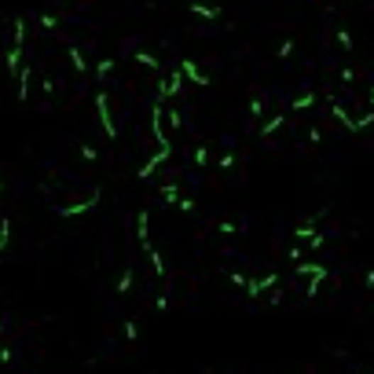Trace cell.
I'll use <instances>...</instances> for the list:
<instances>
[{"mask_svg":"<svg viewBox=\"0 0 374 374\" xmlns=\"http://www.w3.org/2000/svg\"><path fill=\"white\" fill-rule=\"evenodd\" d=\"M66 55H70V62H74V70H77L81 77H88V62H84V55H81L77 48H70V52H66Z\"/></svg>","mask_w":374,"mask_h":374,"instance_id":"13","label":"cell"},{"mask_svg":"<svg viewBox=\"0 0 374 374\" xmlns=\"http://www.w3.org/2000/svg\"><path fill=\"white\" fill-rule=\"evenodd\" d=\"M363 286H367V290H374V272H367V275H363Z\"/></svg>","mask_w":374,"mask_h":374,"instance_id":"32","label":"cell"},{"mask_svg":"<svg viewBox=\"0 0 374 374\" xmlns=\"http://www.w3.org/2000/svg\"><path fill=\"white\" fill-rule=\"evenodd\" d=\"M132 59H136V62L143 66V70H162V66H158V59H154L150 52H136V55H132Z\"/></svg>","mask_w":374,"mask_h":374,"instance_id":"14","label":"cell"},{"mask_svg":"<svg viewBox=\"0 0 374 374\" xmlns=\"http://www.w3.org/2000/svg\"><path fill=\"white\" fill-rule=\"evenodd\" d=\"M176 206H180L184 213H194V202H191V198H180V202H176Z\"/></svg>","mask_w":374,"mask_h":374,"instance_id":"30","label":"cell"},{"mask_svg":"<svg viewBox=\"0 0 374 374\" xmlns=\"http://www.w3.org/2000/svg\"><path fill=\"white\" fill-rule=\"evenodd\" d=\"M308 106H316V92H304L290 103V110H308Z\"/></svg>","mask_w":374,"mask_h":374,"instance_id":"16","label":"cell"},{"mask_svg":"<svg viewBox=\"0 0 374 374\" xmlns=\"http://www.w3.org/2000/svg\"><path fill=\"white\" fill-rule=\"evenodd\" d=\"M367 103H370V106H374V88H370V99H367Z\"/></svg>","mask_w":374,"mask_h":374,"instance_id":"33","label":"cell"},{"mask_svg":"<svg viewBox=\"0 0 374 374\" xmlns=\"http://www.w3.org/2000/svg\"><path fill=\"white\" fill-rule=\"evenodd\" d=\"M162 202H165V206H176V202H180V184H176V180H169V184L162 187Z\"/></svg>","mask_w":374,"mask_h":374,"instance_id":"10","label":"cell"},{"mask_svg":"<svg viewBox=\"0 0 374 374\" xmlns=\"http://www.w3.org/2000/svg\"><path fill=\"white\" fill-rule=\"evenodd\" d=\"M260 110H264V103H260V99H250V114H253V118H260Z\"/></svg>","mask_w":374,"mask_h":374,"instance_id":"29","label":"cell"},{"mask_svg":"<svg viewBox=\"0 0 374 374\" xmlns=\"http://www.w3.org/2000/svg\"><path fill=\"white\" fill-rule=\"evenodd\" d=\"M294 272H297V275H308V279H326V275H330L319 260H297Z\"/></svg>","mask_w":374,"mask_h":374,"instance_id":"8","label":"cell"},{"mask_svg":"<svg viewBox=\"0 0 374 374\" xmlns=\"http://www.w3.org/2000/svg\"><path fill=\"white\" fill-rule=\"evenodd\" d=\"M40 26H44V30H59V15L44 11V15H40Z\"/></svg>","mask_w":374,"mask_h":374,"instance_id":"21","label":"cell"},{"mask_svg":"<svg viewBox=\"0 0 374 374\" xmlns=\"http://www.w3.org/2000/svg\"><path fill=\"white\" fill-rule=\"evenodd\" d=\"M136 235H140V246H143V253L150 250V213L143 209V213H136Z\"/></svg>","mask_w":374,"mask_h":374,"instance_id":"9","label":"cell"},{"mask_svg":"<svg viewBox=\"0 0 374 374\" xmlns=\"http://www.w3.org/2000/svg\"><path fill=\"white\" fill-rule=\"evenodd\" d=\"M187 11L198 15V18H206V22H220V18H224V8H216V4H198V0H194Z\"/></svg>","mask_w":374,"mask_h":374,"instance_id":"5","label":"cell"},{"mask_svg":"<svg viewBox=\"0 0 374 374\" xmlns=\"http://www.w3.org/2000/svg\"><path fill=\"white\" fill-rule=\"evenodd\" d=\"M238 224H231V220H220V235H235Z\"/></svg>","mask_w":374,"mask_h":374,"instance_id":"26","label":"cell"},{"mask_svg":"<svg viewBox=\"0 0 374 374\" xmlns=\"http://www.w3.org/2000/svg\"><path fill=\"white\" fill-rule=\"evenodd\" d=\"M169 154H172V143H169V147H158V150H154V158H147V162L140 165V172H136V176H140V180H150L154 169H158L162 162H169Z\"/></svg>","mask_w":374,"mask_h":374,"instance_id":"2","label":"cell"},{"mask_svg":"<svg viewBox=\"0 0 374 374\" xmlns=\"http://www.w3.org/2000/svg\"><path fill=\"white\" fill-rule=\"evenodd\" d=\"M81 158H84V162H99V154H96V147L81 143Z\"/></svg>","mask_w":374,"mask_h":374,"instance_id":"24","label":"cell"},{"mask_svg":"<svg viewBox=\"0 0 374 374\" xmlns=\"http://www.w3.org/2000/svg\"><path fill=\"white\" fill-rule=\"evenodd\" d=\"M132 275H136V272H121V279H118V286H114L118 294H128V290H132Z\"/></svg>","mask_w":374,"mask_h":374,"instance_id":"20","label":"cell"},{"mask_svg":"<svg viewBox=\"0 0 374 374\" xmlns=\"http://www.w3.org/2000/svg\"><path fill=\"white\" fill-rule=\"evenodd\" d=\"M110 74H114V59H99V62H96V77L106 81Z\"/></svg>","mask_w":374,"mask_h":374,"instance_id":"15","label":"cell"},{"mask_svg":"<svg viewBox=\"0 0 374 374\" xmlns=\"http://www.w3.org/2000/svg\"><path fill=\"white\" fill-rule=\"evenodd\" d=\"M154 308H158V312H165V308H169V297L158 294V297H154Z\"/></svg>","mask_w":374,"mask_h":374,"instance_id":"28","label":"cell"},{"mask_svg":"<svg viewBox=\"0 0 374 374\" xmlns=\"http://www.w3.org/2000/svg\"><path fill=\"white\" fill-rule=\"evenodd\" d=\"M147 257H150V268H154V275H158V279H165V260H162V253L158 250H147Z\"/></svg>","mask_w":374,"mask_h":374,"instance_id":"12","label":"cell"},{"mask_svg":"<svg viewBox=\"0 0 374 374\" xmlns=\"http://www.w3.org/2000/svg\"><path fill=\"white\" fill-rule=\"evenodd\" d=\"M162 118L169 121V128H180V125H184V118H180V110H176V106H169V110H162Z\"/></svg>","mask_w":374,"mask_h":374,"instance_id":"17","label":"cell"},{"mask_svg":"<svg viewBox=\"0 0 374 374\" xmlns=\"http://www.w3.org/2000/svg\"><path fill=\"white\" fill-rule=\"evenodd\" d=\"M290 52H294V40H282V44H279V59H286Z\"/></svg>","mask_w":374,"mask_h":374,"instance_id":"27","label":"cell"},{"mask_svg":"<svg viewBox=\"0 0 374 374\" xmlns=\"http://www.w3.org/2000/svg\"><path fill=\"white\" fill-rule=\"evenodd\" d=\"M180 74H184L191 84H202V88L209 84V74H202V70H198V62H194V59H184V62H180Z\"/></svg>","mask_w":374,"mask_h":374,"instance_id":"4","label":"cell"},{"mask_svg":"<svg viewBox=\"0 0 374 374\" xmlns=\"http://www.w3.org/2000/svg\"><path fill=\"white\" fill-rule=\"evenodd\" d=\"M96 110H99V121H103V136L106 140H118V128H114V118H110V96L103 92H96Z\"/></svg>","mask_w":374,"mask_h":374,"instance_id":"1","label":"cell"},{"mask_svg":"<svg viewBox=\"0 0 374 374\" xmlns=\"http://www.w3.org/2000/svg\"><path fill=\"white\" fill-rule=\"evenodd\" d=\"M216 165H220V169H231V165H235V150H228V154H220V158H216Z\"/></svg>","mask_w":374,"mask_h":374,"instance_id":"25","label":"cell"},{"mask_svg":"<svg viewBox=\"0 0 374 374\" xmlns=\"http://www.w3.org/2000/svg\"><path fill=\"white\" fill-rule=\"evenodd\" d=\"M231 286H246V275H242V272H231Z\"/></svg>","mask_w":374,"mask_h":374,"instance_id":"31","label":"cell"},{"mask_svg":"<svg viewBox=\"0 0 374 374\" xmlns=\"http://www.w3.org/2000/svg\"><path fill=\"white\" fill-rule=\"evenodd\" d=\"M0 191H4V180H0Z\"/></svg>","mask_w":374,"mask_h":374,"instance_id":"34","label":"cell"},{"mask_svg":"<svg viewBox=\"0 0 374 374\" xmlns=\"http://www.w3.org/2000/svg\"><path fill=\"white\" fill-rule=\"evenodd\" d=\"M8 242H11V220L4 216L0 220V250H8Z\"/></svg>","mask_w":374,"mask_h":374,"instance_id":"18","label":"cell"},{"mask_svg":"<svg viewBox=\"0 0 374 374\" xmlns=\"http://www.w3.org/2000/svg\"><path fill=\"white\" fill-rule=\"evenodd\" d=\"M323 246H326V235L323 231H316L312 238H308V250H323Z\"/></svg>","mask_w":374,"mask_h":374,"instance_id":"23","label":"cell"},{"mask_svg":"<svg viewBox=\"0 0 374 374\" xmlns=\"http://www.w3.org/2000/svg\"><path fill=\"white\" fill-rule=\"evenodd\" d=\"M282 121H286V118H282V114H275V118H272L268 125H264V128H260V136H275V132L282 128Z\"/></svg>","mask_w":374,"mask_h":374,"instance_id":"19","label":"cell"},{"mask_svg":"<svg viewBox=\"0 0 374 374\" xmlns=\"http://www.w3.org/2000/svg\"><path fill=\"white\" fill-rule=\"evenodd\" d=\"M15 77H18V99L26 103V99H30V81H33V66H30V62H22Z\"/></svg>","mask_w":374,"mask_h":374,"instance_id":"7","label":"cell"},{"mask_svg":"<svg viewBox=\"0 0 374 374\" xmlns=\"http://www.w3.org/2000/svg\"><path fill=\"white\" fill-rule=\"evenodd\" d=\"M272 286H279V275H275V272H268L264 279H246V297L257 301L264 290H272Z\"/></svg>","mask_w":374,"mask_h":374,"instance_id":"3","label":"cell"},{"mask_svg":"<svg viewBox=\"0 0 374 374\" xmlns=\"http://www.w3.org/2000/svg\"><path fill=\"white\" fill-rule=\"evenodd\" d=\"M191 162H194L198 169H206V165L213 162V154H209V147H206V143H202V147H194V150H191Z\"/></svg>","mask_w":374,"mask_h":374,"instance_id":"11","label":"cell"},{"mask_svg":"<svg viewBox=\"0 0 374 374\" xmlns=\"http://www.w3.org/2000/svg\"><path fill=\"white\" fill-rule=\"evenodd\" d=\"M140 338V326H136V319H125V341H136Z\"/></svg>","mask_w":374,"mask_h":374,"instance_id":"22","label":"cell"},{"mask_svg":"<svg viewBox=\"0 0 374 374\" xmlns=\"http://www.w3.org/2000/svg\"><path fill=\"white\" fill-rule=\"evenodd\" d=\"M99 202V191H92V194H88L84 198V202H74V206H62L59 209V216H81V213H88V209H92Z\"/></svg>","mask_w":374,"mask_h":374,"instance_id":"6","label":"cell"},{"mask_svg":"<svg viewBox=\"0 0 374 374\" xmlns=\"http://www.w3.org/2000/svg\"><path fill=\"white\" fill-rule=\"evenodd\" d=\"M0 330H4V319H0Z\"/></svg>","mask_w":374,"mask_h":374,"instance_id":"35","label":"cell"}]
</instances>
